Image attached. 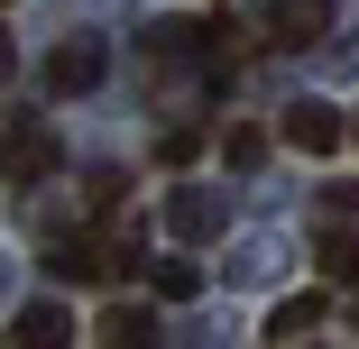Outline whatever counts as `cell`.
Here are the masks:
<instances>
[{
  "mask_svg": "<svg viewBox=\"0 0 359 349\" xmlns=\"http://www.w3.org/2000/svg\"><path fill=\"white\" fill-rule=\"evenodd\" d=\"M55 166H65L55 129H10V138H0V175H10V184H46Z\"/></svg>",
  "mask_w": 359,
  "mask_h": 349,
  "instance_id": "1",
  "label": "cell"
},
{
  "mask_svg": "<svg viewBox=\"0 0 359 349\" xmlns=\"http://www.w3.org/2000/svg\"><path fill=\"white\" fill-rule=\"evenodd\" d=\"M341 138H350V120H341L332 101H295V111H285V148H304V157H332Z\"/></svg>",
  "mask_w": 359,
  "mask_h": 349,
  "instance_id": "2",
  "label": "cell"
},
{
  "mask_svg": "<svg viewBox=\"0 0 359 349\" xmlns=\"http://www.w3.org/2000/svg\"><path fill=\"white\" fill-rule=\"evenodd\" d=\"M102 83V37H65L46 55V92H93Z\"/></svg>",
  "mask_w": 359,
  "mask_h": 349,
  "instance_id": "3",
  "label": "cell"
},
{
  "mask_svg": "<svg viewBox=\"0 0 359 349\" xmlns=\"http://www.w3.org/2000/svg\"><path fill=\"white\" fill-rule=\"evenodd\" d=\"M267 37H276V46H313V37H332V0H276V10H267Z\"/></svg>",
  "mask_w": 359,
  "mask_h": 349,
  "instance_id": "4",
  "label": "cell"
},
{
  "mask_svg": "<svg viewBox=\"0 0 359 349\" xmlns=\"http://www.w3.org/2000/svg\"><path fill=\"white\" fill-rule=\"evenodd\" d=\"M323 313H332L323 294H295V304H276V313H267V340H313V331H323Z\"/></svg>",
  "mask_w": 359,
  "mask_h": 349,
  "instance_id": "5",
  "label": "cell"
},
{
  "mask_svg": "<svg viewBox=\"0 0 359 349\" xmlns=\"http://www.w3.org/2000/svg\"><path fill=\"white\" fill-rule=\"evenodd\" d=\"M166 221H175V239H212V230H222V202H212V193H175Z\"/></svg>",
  "mask_w": 359,
  "mask_h": 349,
  "instance_id": "6",
  "label": "cell"
},
{
  "mask_svg": "<svg viewBox=\"0 0 359 349\" xmlns=\"http://www.w3.org/2000/svg\"><path fill=\"white\" fill-rule=\"evenodd\" d=\"M323 276H332V285H359V230L350 221L323 230Z\"/></svg>",
  "mask_w": 359,
  "mask_h": 349,
  "instance_id": "7",
  "label": "cell"
},
{
  "mask_svg": "<svg viewBox=\"0 0 359 349\" xmlns=\"http://www.w3.org/2000/svg\"><path fill=\"white\" fill-rule=\"evenodd\" d=\"M10 340H19V349H55V340H74V331H65V313H55V304H28V313L10 322Z\"/></svg>",
  "mask_w": 359,
  "mask_h": 349,
  "instance_id": "8",
  "label": "cell"
},
{
  "mask_svg": "<svg viewBox=\"0 0 359 349\" xmlns=\"http://www.w3.org/2000/svg\"><path fill=\"white\" fill-rule=\"evenodd\" d=\"M102 340H111V349H138V340H157V313H138V304H111V313H102Z\"/></svg>",
  "mask_w": 359,
  "mask_h": 349,
  "instance_id": "9",
  "label": "cell"
},
{
  "mask_svg": "<svg viewBox=\"0 0 359 349\" xmlns=\"http://www.w3.org/2000/svg\"><path fill=\"white\" fill-rule=\"evenodd\" d=\"M222 157H231L240 175H249V166H267V129H231V138H222Z\"/></svg>",
  "mask_w": 359,
  "mask_h": 349,
  "instance_id": "10",
  "label": "cell"
},
{
  "mask_svg": "<svg viewBox=\"0 0 359 349\" xmlns=\"http://www.w3.org/2000/svg\"><path fill=\"white\" fill-rule=\"evenodd\" d=\"M194 285H203V276H194V266H184V257H166V266H157V294H166V304H184V294H194Z\"/></svg>",
  "mask_w": 359,
  "mask_h": 349,
  "instance_id": "11",
  "label": "cell"
},
{
  "mask_svg": "<svg viewBox=\"0 0 359 349\" xmlns=\"http://www.w3.org/2000/svg\"><path fill=\"white\" fill-rule=\"evenodd\" d=\"M323 221H359V184H332L323 193Z\"/></svg>",
  "mask_w": 359,
  "mask_h": 349,
  "instance_id": "12",
  "label": "cell"
},
{
  "mask_svg": "<svg viewBox=\"0 0 359 349\" xmlns=\"http://www.w3.org/2000/svg\"><path fill=\"white\" fill-rule=\"evenodd\" d=\"M0 83H10V37H0Z\"/></svg>",
  "mask_w": 359,
  "mask_h": 349,
  "instance_id": "13",
  "label": "cell"
},
{
  "mask_svg": "<svg viewBox=\"0 0 359 349\" xmlns=\"http://www.w3.org/2000/svg\"><path fill=\"white\" fill-rule=\"evenodd\" d=\"M350 138H359V120H350Z\"/></svg>",
  "mask_w": 359,
  "mask_h": 349,
  "instance_id": "14",
  "label": "cell"
},
{
  "mask_svg": "<svg viewBox=\"0 0 359 349\" xmlns=\"http://www.w3.org/2000/svg\"><path fill=\"white\" fill-rule=\"evenodd\" d=\"M0 10H10V0H0Z\"/></svg>",
  "mask_w": 359,
  "mask_h": 349,
  "instance_id": "15",
  "label": "cell"
}]
</instances>
